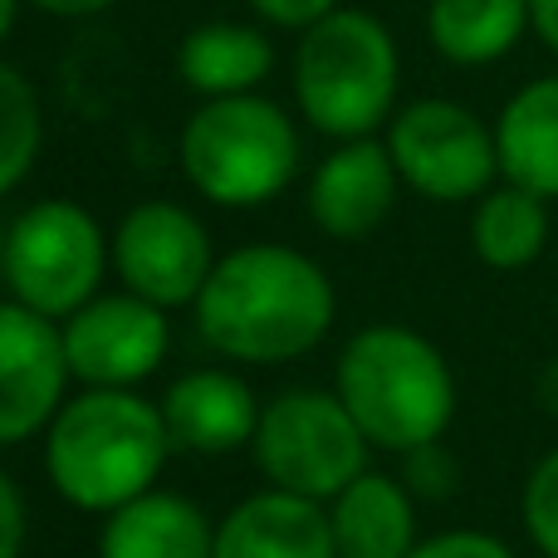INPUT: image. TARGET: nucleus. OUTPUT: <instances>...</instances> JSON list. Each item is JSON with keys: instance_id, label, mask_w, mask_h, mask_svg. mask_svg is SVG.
<instances>
[{"instance_id": "obj_1", "label": "nucleus", "mask_w": 558, "mask_h": 558, "mask_svg": "<svg viewBox=\"0 0 558 558\" xmlns=\"http://www.w3.org/2000/svg\"><path fill=\"white\" fill-rule=\"evenodd\" d=\"M192 308L202 338L231 363H294L328 338L338 294L304 251L255 241L216 260Z\"/></svg>"}, {"instance_id": "obj_2", "label": "nucleus", "mask_w": 558, "mask_h": 558, "mask_svg": "<svg viewBox=\"0 0 558 558\" xmlns=\"http://www.w3.org/2000/svg\"><path fill=\"white\" fill-rule=\"evenodd\" d=\"M172 451L162 407L133 387H84L45 426V475L84 514H113L147 495Z\"/></svg>"}, {"instance_id": "obj_3", "label": "nucleus", "mask_w": 558, "mask_h": 558, "mask_svg": "<svg viewBox=\"0 0 558 558\" xmlns=\"http://www.w3.org/2000/svg\"><path fill=\"white\" fill-rule=\"evenodd\" d=\"M289 88L299 118L328 143L377 137L402 108V49L392 25L363 5H338L299 35Z\"/></svg>"}, {"instance_id": "obj_4", "label": "nucleus", "mask_w": 558, "mask_h": 558, "mask_svg": "<svg viewBox=\"0 0 558 558\" xmlns=\"http://www.w3.org/2000/svg\"><path fill=\"white\" fill-rule=\"evenodd\" d=\"M333 392L383 451H416L456 422V373L446 353L407 324L357 328L343 343Z\"/></svg>"}, {"instance_id": "obj_5", "label": "nucleus", "mask_w": 558, "mask_h": 558, "mask_svg": "<svg viewBox=\"0 0 558 558\" xmlns=\"http://www.w3.org/2000/svg\"><path fill=\"white\" fill-rule=\"evenodd\" d=\"M177 162L192 192L226 211H251L284 196L304 162L299 123L265 94L202 98L182 123Z\"/></svg>"}, {"instance_id": "obj_6", "label": "nucleus", "mask_w": 558, "mask_h": 558, "mask_svg": "<svg viewBox=\"0 0 558 558\" xmlns=\"http://www.w3.org/2000/svg\"><path fill=\"white\" fill-rule=\"evenodd\" d=\"M5 284L10 299L29 304L35 314L64 324L69 314L104 294V275L113 265V241L104 235L98 216L64 196L25 206L5 231Z\"/></svg>"}, {"instance_id": "obj_7", "label": "nucleus", "mask_w": 558, "mask_h": 558, "mask_svg": "<svg viewBox=\"0 0 558 558\" xmlns=\"http://www.w3.org/2000/svg\"><path fill=\"white\" fill-rule=\"evenodd\" d=\"M367 451L373 441L353 412L343 407L338 392H318V387H289L279 392L260 416V432L251 441V456L260 475L275 490L304 495V500H333L338 490L367 471Z\"/></svg>"}, {"instance_id": "obj_8", "label": "nucleus", "mask_w": 558, "mask_h": 558, "mask_svg": "<svg viewBox=\"0 0 558 558\" xmlns=\"http://www.w3.org/2000/svg\"><path fill=\"white\" fill-rule=\"evenodd\" d=\"M383 143L397 162L407 192L441 206L481 202L500 182L495 123L456 98H412L383 128Z\"/></svg>"}, {"instance_id": "obj_9", "label": "nucleus", "mask_w": 558, "mask_h": 558, "mask_svg": "<svg viewBox=\"0 0 558 558\" xmlns=\"http://www.w3.org/2000/svg\"><path fill=\"white\" fill-rule=\"evenodd\" d=\"M216 270V245L202 216L182 202H137L113 226V275L123 289L157 308H186L202 299Z\"/></svg>"}, {"instance_id": "obj_10", "label": "nucleus", "mask_w": 558, "mask_h": 558, "mask_svg": "<svg viewBox=\"0 0 558 558\" xmlns=\"http://www.w3.org/2000/svg\"><path fill=\"white\" fill-rule=\"evenodd\" d=\"M59 328H64L69 373L84 387H137L162 367L167 348H172L167 308L147 304L133 289L94 294Z\"/></svg>"}, {"instance_id": "obj_11", "label": "nucleus", "mask_w": 558, "mask_h": 558, "mask_svg": "<svg viewBox=\"0 0 558 558\" xmlns=\"http://www.w3.org/2000/svg\"><path fill=\"white\" fill-rule=\"evenodd\" d=\"M64 328L20 299H0V446H20L69 402Z\"/></svg>"}, {"instance_id": "obj_12", "label": "nucleus", "mask_w": 558, "mask_h": 558, "mask_svg": "<svg viewBox=\"0 0 558 558\" xmlns=\"http://www.w3.org/2000/svg\"><path fill=\"white\" fill-rule=\"evenodd\" d=\"M402 177L383 137L333 143L308 177V216L328 241H367L392 216Z\"/></svg>"}, {"instance_id": "obj_13", "label": "nucleus", "mask_w": 558, "mask_h": 558, "mask_svg": "<svg viewBox=\"0 0 558 558\" xmlns=\"http://www.w3.org/2000/svg\"><path fill=\"white\" fill-rule=\"evenodd\" d=\"M157 407H162L172 446L177 451H192V456L245 451L265 416L251 383L235 373H221V367H202V373L177 377Z\"/></svg>"}, {"instance_id": "obj_14", "label": "nucleus", "mask_w": 558, "mask_h": 558, "mask_svg": "<svg viewBox=\"0 0 558 558\" xmlns=\"http://www.w3.org/2000/svg\"><path fill=\"white\" fill-rule=\"evenodd\" d=\"M211 558H338L333 520L318 500L270 485L216 524Z\"/></svg>"}, {"instance_id": "obj_15", "label": "nucleus", "mask_w": 558, "mask_h": 558, "mask_svg": "<svg viewBox=\"0 0 558 558\" xmlns=\"http://www.w3.org/2000/svg\"><path fill=\"white\" fill-rule=\"evenodd\" d=\"M275 69V39L260 20H202L177 45V78L196 98L255 94Z\"/></svg>"}, {"instance_id": "obj_16", "label": "nucleus", "mask_w": 558, "mask_h": 558, "mask_svg": "<svg viewBox=\"0 0 558 558\" xmlns=\"http://www.w3.org/2000/svg\"><path fill=\"white\" fill-rule=\"evenodd\" d=\"M216 524L202 505L172 490H147L123 510L104 514L98 558H211Z\"/></svg>"}, {"instance_id": "obj_17", "label": "nucleus", "mask_w": 558, "mask_h": 558, "mask_svg": "<svg viewBox=\"0 0 558 558\" xmlns=\"http://www.w3.org/2000/svg\"><path fill=\"white\" fill-rule=\"evenodd\" d=\"M500 177L558 202V74H539L505 98L495 118Z\"/></svg>"}, {"instance_id": "obj_18", "label": "nucleus", "mask_w": 558, "mask_h": 558, "mask_svg": "<svg viewBox=\"0 0 558 558\" xmlns=\"http://www.w3.org/2000/svg\"><path fill=\"white\" fill-rule=\"evenodd\" d=\"M333 510V544L338 558H407L416 549V505L402 481L383 471H363L348 490H338Z\"/></svg>"}, {"instance_id": "obj_19", "label": "nucleus", "mask_w": 558, "mask_h": 558, "mask_svg": "<svg viewBox=\"0 0 558 558\" xmlns=\"http://www.w3.org/2000/svg\"><path fill=\"white\" fill-rule=\"evenodd\" d=\"M530 29V0H426V39L456 69L500 64Z\"/></svg>"}, {"instance_id": "obj_20", "label": "nucleus", "mask_w": 558, "mask_h": 558, "mask_svg": "<svg viewBox=\"0 0 558 558\" xmlns=\"http://www.w3.org/2000/svg\"><path fill=\"white\" fill-rule=\"evenodd\" d=\"M549 245V202L514 182H495L471 211V251L500 275L530 270Z\"/></svg>"}, {"instance_id": "obj_21", "label": "nucleus", "mask_w": 558, "mask_h": 558, "mask_svg": "<svg viewBox=\"0 0 558 558\" xmlns=\"http://www.w3.org/2000/svg\"><path fill=\"white\" fill-rule=\"evenodd\" d=\"M45 147V104L29 74L0 54V202L35 172Z\"/></svg>"}, {"instance_id": "obj_22", "label": "nucleus", "mask_w": 558, "mask_h": 558, "mask_svg": "<svg viewBox=\"0 0 558 558\" xmlns=\"http://www.w3.org/2000/svg\"><path fill=\"white\" fill-rule=\"evenodd\" d=\"M520 514H524V534L544 558H558V451H549L539 465L530 471L520 495Z\"/></svg>"}, {"instance_id": "obj_23", "label": "nucleus", "mask_w": 558, "mask_h": 558, "mask_svg": "<svg viewBox=\"0 0 558 558\" xmlns=\"http://www.w3.org/2000/svg\"><path fill=\"white\" fill-rule=\"evenodd\" d=\"M407 485H412L416 495H426V500H446V495H451V485H456L451 451H446L441 441L407 451Z\"/></svg>"}, {"instance_id": "obj_24", "label": "nucleus", "mask_w": 558, "mask_h": 558, "mask_svg": "<svg viewBox=\"0 0 558 558\" xmlns=\"http://www.w3.org/2000/svg\"><path fill=\"white\" fill-rule=\"evenodd\" d=\"M245 5H251V15L265 29H294V35H304L308 25H318V20L333 15L348 0H245Z\"/></svg>"}, {"instance_id": "obj_25", "label": "nucleus", "mask_w": 558, "mask_h": 558, "mask_svg": "<svg viewBox=\"0 0 558 558\" xmlns=\"http://www.w3.org/2000/svg\"><path fill=\"white\" fill-rule=\"evenodd\" d=\"M407 558H514V549L495 534L481 530H451V534H436V539H422Z\"/></svg>"}, {"instance_id": "obj_26", "label": "nucleus", "mask_w": 558, "mask_h": 558, "mask_svg": "<svg viewBox=\"0 0 558 558\" xmlns=\"http://www.w3.org/2000/svg\"><path fill=\"white\" fill-rule=\"evenodd\" d=\"M25 534H29V514H25V495L20 485L0 471V558H20L25 554Z\"/></svg>"}, {"instance_id": "obj_27", "label": "nucleus", "mask_w": 558, "mask_h": 558, "mask_svg": "<svg viewBox=\"0 0 558 558\" xmlns=\"http://www.w3.org/2000/svg\"><path fill=\"white\" fill-rule=\"evenodd\" d=\"M25 5H35L39 15H54V20H94L104 10H113L118 0H25Z\"/></svg>"}, {"instance_id": "obj_28", "label": "nucleus", "mask_w": 558, "mask_h": 558, "mask_svg": "<svg viewBox=\"0 0 558 558\" xmlns=\"http://www.w3.org/2000/svg\"><path fill=\"white\" fill-rule=\"evenodd\" d=\"M530 29H534V39L558 59V0H530Z\"/></svg>"}, {"instance_id": "obj_29", "label": "nucleus", "mask_w": 558, "mask_h": 558, "mask_svg": "<svg viewBox=\"0 0 558 558\" xmlns=\"http://www.w3.org/2000/svg\"><path fill=\"white\" fill-rule=\"evenodd\" d=\"M539 402H544V412L558 416V357L544 363V373H539Z\"/></svg>"}, {"instance_id": "obj_30", "label": "nucleus", "mask_w": 558, "mask_h": 558, "mask_svg": "<svg viewBox=\"0 0 558 558\" xmlns=\"http://www.w3.org/2000/svg\"><path fill=\"white\" fill-rule=\"evenodd\" d=\"M20 5H25V0H0V49H5L10 29H15V20H20Z\"/></svg>"}]
</instances>
